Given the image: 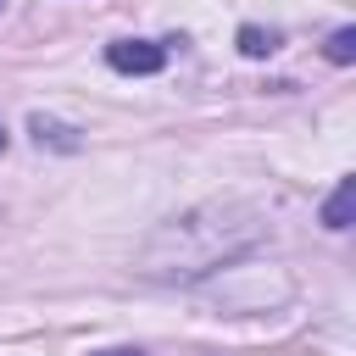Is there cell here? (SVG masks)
I'll list each match as a JSON object with an SVG mask.
<instances>
[{
  "label": "cell",
  "instance_id": "cell-4",
  "mask_svg": "<svg viewBox=\"0 0 356 356\" xmlns=\"http://www.w3.org/2000/svg\"><path fill=\"white\" fill-rule=\"evenodd\" d=\"M328 61L334 67H350L356 61V28H334L328 33Z\"/></svg>",
  "mask_w": 356,
  "mask_h": 356
},
{
  "label": "cell",
  "instance_id": "cell-3",
  "mask_svg": "<svg viewBox=\"0 0 356 356\" xmlns=\"http://www.w3.org/2000/svg\"><path fill=\"white\" fill-rule=\"evenodd\" d=\"M28 128H33V139H39V150H44V145H56V150H78V139H72V128H67V122H50V117H33Z\"/></svg>",
  "mask_w": 356,
  "mask_h": 356
},
{
  "label": "cell",
  "instance_id": "cell-2",
  "mask_svg": "<svg viewBox=\"0 0 356 356\" xmlns=\"http://www.w3.org/2000/svg\"><path fill=\"white\" fill-rule=\"evenodd\" d=\"M350 206H356V178H339L334 184V195H328V206H323V228H350Z\"/></svg>",
  "mask_w": 356,
  "mask_h": 356
},
{
  "label": "cell",
  "instance_id": "cell-1",
  "mask_svg": "<svg viewBox=\"0 0 356 356\" xmlns=\"http://www.w3.org/2000/svg\"><path fill=\"white\" fill-rule=\"evenodd\" d=\"M106 61H111L117 72H161V67H167V50L150 44V39H111V44H106Z\"/></svg>",
  "mask_w": 356,
  "mask_h": 356
},
{
  "label": "cell",
  "instance_id": "cell-8",
  "mask_svg": "<svg viewBox=\"0 0 356 356\" xmlns=\"http://www.w3.org/2000/svg\"><path fill=\"white\" fill-rule=\"evenodd\" d=\"M0 6H6V0H0Z\"/></svg>",
  "mask_w": 356,
  "mask_h": 356
},
{
  "label": "cell",
  "instance_id": "cell-6",
  "mask_svg": "<svg viewBox=\"0 0 356 356\" xmlns=\"http://www.w3.org/2000/svg\"><path fill=\"white\" fill-rule=\"evenodd\" d=\"M95 356H145V350H95Z\"/></svg>",
  "mask_w": 356,
  "mask_h": 356
},
{
  "label": "cell",
  "instance_id": "cell-7",
  "mask_svg": "<svg viewBox=\"0 0 356 356\" xmlns=\"http://www.w3.org/2000/svg\"><path fill=\"white\" fill-rule=\"evenodd\" d=\"M0 150H6V128H0Z\"/></svg>",
  "mask_w": 356,
  "mask_h": 356
},
{
  "label": "cell",
  "instance_id": "cell-5",
  "mask_svg": "<svg viewBox=\"0 0 356 356\" xmlns=\"http://www.w3.org/2000/svg\"><path fill=\"white\" fill-rule=\"evenodd\" d=\"M239 50H245V56H273V50H278V33H267V28H239Z\"/></svg>",
  "mask_w": 356,
  "mask_h": 356
}]
</instances>
